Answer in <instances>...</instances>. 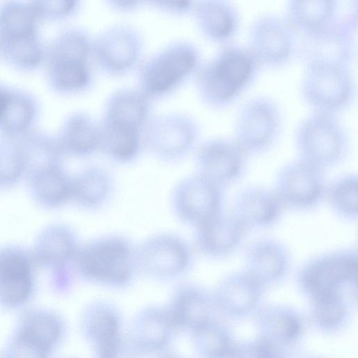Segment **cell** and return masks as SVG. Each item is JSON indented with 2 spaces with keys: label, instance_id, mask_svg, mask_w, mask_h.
Instances as JSON below:
<instances>
[{
  "label": "cell",
  "instance_id": "1",
  "mask_svg": "<svg viewBox=\"0 0 358 358\" xmlns=\"http://www.w3.org/2000/svg\"><path fill=\"white\" fill-rule=\"evenodd\" d=\"M260 66L246 46L227 43L202 62L196 76L201 101L223 109L236 101L255 80Z\"/></svg>",
  "mask_w": 358,
  "mask_h": 358
},
{
  "label": "cell",
  "instance_id": "2",
  "mask_svg": "<svg viewBox=\"0 0 358 358\" xmlns=\"http://www.w3.org/2000/svg\"><path fill=\"white\" fill-rule=\"evenodd\" d=\"M46 56L48 83L56 92L76 94L92 87L93 37L86 29H62L51 41Z\"/></svg>",
  "mask_w": 358,
  "mask_h": 358
},
{
  "label": "cell",
  "instance_id": "3",
  "mask_svg": "<svg viewBox=\"0 0 358 358\" xmlns=\"http://www.w3.org/2000/svg\"><path fill=\"white\" fill-rule=\"evenodd\" d=\"M83 279L113 287L130 283L138 272L136 245L124 236L107 234L80 244L74 261Z\"/></svg>",
  "mask_w": 358,
  "mask_h": 358
},
{
  "label": "cell",
  "instance_id": "4",
  "mask_svg": "<svg viewBox=\"0 0 358 358\" xmlns=\"http://www.w3.org/2000/svg\"><path fill=\"white\" fill-rule=\"evenodd\" d=\"M201 64L195 44L183 40L171 42L141 62L138 88L151 101L166 97L195 77Z\"/></svg>",
  "mask_w": 358,
  "mask_h": 358
},
{
  "label": "cell",
  "instance_id": "5",
  "mask_svg": "<svg viewBox=\"0 0 358 358\" xmlns=\"http://www.w3.org/2000/svg\"><path fill=\"white\" fill-rule=\"evenodd\" d=\"M294 141L299 159L324 171L343 163L350 150L349 134L336 116L313 111L298 123Z\"/></svg>",
  "mask_w": 358,
  "mask_h": 358
},
{
  "label": "cell",
  "instance_id": "6",
  "mask_svg": "<svg viewBox=\"0 0 358 358\" xmlns=\"http://www.w3.org/2000/svg\"><path fill=\"white\" fill-rule=\"evenodd\" d=\"M358 271L355 249H340L310 258L298 271L296 283L310 301L345 294L356 287Z\"/></svg>",
  "mask_w": 358,
  "mask_h": 358
},
{
  "label": "cell",
  "instance_id": "7",
  "mask_svg": "<svg viewBox=\"0 0 358 358\" xmlns=\"http://www.w3.org/2000/svg\"><path fill=\"white\" fill-rule=\"evenodd\" d=\"M300 92L313 112L336 115L355 101L357 83L350 66L309 65L305 66Z\"/></svg>",
  "mask_w": 358,
  "mask_h": 358
},
{
  "label": "cell",
  "instance_id": "8",
  "mask_svg": "<svg viewBox=\"0 0 358 358\" xmlns=\"http://www.w3.org/2000/svg\"><path fill=\"white\" fill-rule=\"evenodd\" d=\"M282 127L283 115L278 102L268 96L257 95L238 109L232 138L247 156L258 155L274 146Z\"/></svg>",
  "mask_w": 358,
  "mask_h": 358
},
{
  "label": "cell",
  "instance_id": "9",
  "mask_svg": "<svg viewBox=\"0 0 358 358\" xmlns=\"http://www.w3.org/2000/svg\"><path fill=\"white\" fill-rule=\"evenodd\" d=\"M80 245L76 231L63 223L46 227L35 241L31 252L34 262L51 271V286L57 293L66 292L71 287Z\"/></svg>",
  "mask_w": 358,
  "mask_h": 358
},
{
  "label": "cell",
  "instance_id": "10",
  "mask_svg": "<svg viewBox=\"0 0 358 358\" xmlns=\"http://www.w3.org/2000/svg\"><path fill=\"white\" fill-rule=\"evenodd\" d=\"M357 11L351 10L331 26L303 36L298 51L305 66L334 64L350 66L357 51Z\"/></svg>",
  "mask_w": 358,
  "mask_h": 358
},
{
  "label": "cell",
  "instance_id": "11",
  "mask_svg": "<svg viewBox=\"0 0 358 358\" xmlns=\"http://www.w3.org/2000/svg\"><path fill=\"white\" fill-rule=\"evenodd\" d=\"M201 134L197 120L183 112L152 117L144 133V147L158 159L180 160L195 148Z\"/></svg>",
  "mask_w": 358,
  "mask_h": 358
},
{
  "label": "cell",
  "instance_id": "12",
  "mask_svg": "<svg viewBox=\"0 0 358 358\" xmlns=\"http://www.w3.org/2000/svg\"><path fill=\"white\" fill-rule=\"evenodd\" d=\"M141 33L127 23L113 24L93 38V59L100 71L122 77L138 69L144 52Z\"/></svg>",
  "mask_w": 358,
  "mask_h": 358
},
{
  "label": "cell",
  "instance_id": "13",
  "mask_svg": "<svg viewBox=\"0 0 358 358\" xmlns=\"http://www.w3.org/2000/svg\"><path fill=\"white\" fill-rule=\"evenodd\" d=\"M193 255L190 245L180 236L153 234L136 245L138 272L155 280H173L189 271Z\"/></svg>",
  "mask_w": 358,
  "mask_h": 358
},
{
  "label": "cell",
  "instance_id": "14",
  "mask_svg": "<svg viewBox=\"0 0 358 358\" xmlns=\"http://www.w3.org/2000/svg\"><path fill=\"white\" fill-rule=\"evenodd\" d=\"M297 36L284 17L263 13L249 27L246 47L260 66L279 68L298 50Z\"/></svg>",
  "mask_w": 358,
  "mask_h": 358
},
{
  "label": "cell",
  "instance_id": "15",
  "mask_svg": "<svg viewBox=\"0 0 358 358\" xmlns=\"http://www.w3.org/2000/svg\"><path fill=\"white\" fill-rule=\"evenodd\" d=\"M324 171L299 158L289 162L279 170L273 191L284 208L313 210L325 199Z\"/></svg>",
  "mask_w": 358,
  "mask_h": 358
},
{
  "label": "cell",
  "instance_id": "16",
  "mask_svg": "<svg viewBox=\"0 0 358 358\" xmlns=\"http://www.w3.org/2000/svg\"><path fill=\"white\" fill-rule=\"evenodd\" d=\"M171 203L178 219L196 228L223 212V187L196 173L176 185Z\"/></svg>",
  "mask_w": 358,
  "mask_h": 358
},
{
  "label": "cell",
  "instance_id": "17",
  "mask_svg": "<svg viewBox=\"0 0 358 358\" xmlns=\"http://www.w3.org/2000/svg\"><path fill=\"white\" fill-rule=\"evenodd\" d=\"M31 252L9 245L0 248V308L13 311L24 308L35 292Z\"/></svg>",
  "mask_w": 358,
  "mask_h": 358
},
{
  "label": "cell",
  "instance_id": "18",
  "mask_svg": "<svg viewBox=\"0 0 358 358\" xmlns=\"http://www.w3.org/2000/svg\"><path fill=\"white\" fill-rule=\"evenodd\" d=\"M246 157L232 138H211L196 151V173L224 187L243 175Z\"/></svg>",
  "mask_w": 358,
  "mask_h": 358
},
{
  "label": "cell",
  "instance_id": "19",
  "mask_svg": "<svg viewBox=\"0 0 358 358\" xmlns=\"http://www.w3.org/2000/svg\"><path fill=\"white\" fill-rule=\"evenodd\" d=\"M265 289L245 270L229 273L213 293L216 309L231 319L248 317L259 310Z\"/></svg>",
  "mask_w": 358,
  "mask_h": 358
},
{
  "label": "cell",
  "instance_id": "20",
  "mask_svg": "<svg viewBox=\"0 0 358 358\" xmlns=\"http://www.w3.org/2000/svg\"><path fill=\"white\" fill-rule=\"evenodd\" d=\"M292 255L287 246L273 238L254 241L245 250L244 269L266 288L282 282L292 267Z\"/></svg>",
  "mask_w": 358,
  "mask_h": 358
},
{
  "label": "cell",
  "instance_id": "21",
  "mask_svg": "<svg viewBox=\"0 0 358 358\" xmlns=\"http://www.w3.org/2000/svg\"><path fill=\"white\" fill-rule=\"evenodd\" d=\"M247 231L231 212H222L196 228L195 246L208 258L224 259L240 248Z\"/></svg>",
  "mask_w": 358,
  "mask_h": 358
},
{
  "label": "cell",
  "instance_id": "22",
  "mask_svg": "<svg viewBox=\"0 0 358 358\" xmlns=\"http://www.w3.org/2000/svg\"><path fill=\"white\" fill-rule=\"evenodd\" d=\"M175 328L192 333L213 320L216 309L213 293L195 285L179 287L166 309Z\"/></svg>",
  "mask_w": 358,
  "mask_h": 358
},
{
  "label": "cell",
  "instance_id": "23",
  "mask_svg": "<svg viewBox=\"0 0 358 358\" xmlns=\"http://www.w3.org/2000/svg\"><path fill=\"white\" fill-rule=\"evenodd\" d=\"M283 208L273 190L252 185L245 187L236 195L231 213L248 230L275 225Z\"/></svg>",
  "mask_w": 358,
  "mask_h": 358
},
{
  "label": "cell",
  "instance_id": "24",
  "mask_svg": "<svg viewBox=\"0 0 358 358\" xmlns=\"http://www.w3.org/2000/svg\"><path fill=\"white\" fill-rule=\"evenodd\" d=\"M63 155L86 158L100 152V122L83 110L71 113L55 136Z\"/></svg>",
  "mask_w": 358,
  "mask_h": 358
},
{
  "label": "cell",
  "instance_id": "25",
  "mask_svg": "<svg viewBox=\"0 0 358 358\" xmlns=\"http://www.w3.org/2000/svg\"><path fill=\"white\" fill-rule=\"evenodd\" d=\"M192 13L201 34L213 43L222 45L231 43L241 27L240 12L228 1H197Z\"/></svg>",
  "mask_w": 358,
  "mask_h": 358
},
{
  "label": "cell",
  "instance_id": "26",
  "mask_svg": "<svg viewBox=\"0 0 358 358\" xmlns=\"http://www.w3.org/2000/svg\"><path fill=\"white\" fill-rule=\"evenodd\" d=\"M255 319L259 337L277 347L295 345L303 334V319L290 306H266L259 309Z\"/></svg>",
  "mask_w": 358,
  "mask_h": 358
},
{
  "label": "cell",
  "instance_id": "27",
  "mask_svg": "<svg viewBox=\"0 0 358 358\" xmlns=\"http://www.w3.org/2000/svg\"><path fill=\"white\" fill-rule=\"evenodd\" d=\"M283 16L301 37L319 32L338 18V3L335 0H289Z\"/></svg>",
  "mask_w": 358,
  "mask_h": 358
},
{
  "label": "cell",
  "instance_id": "28",
  "mask_svg": "<svg viewBox=\"0 0 358 358\" xmlns=\"http://www.w3.org/2000/svg\"><path fill=\"white\" fill-rule=\"evenodd\" d=\"M113 189L114 180L107 169L87 166L72 176L71 202L86 210H98L108 203Z\"/></svg>",
  "mask_w": 358,
  "mask_h": 358
},
{
  "label": "cell",
  "instance_id": "29",
  "mask_svg": "<svg viewBox=\"0 0 358 358\" xmlns=\"http://www.w3.org/2000/svg\"><path fill=\"white\" fill-rule=\"evenodd\" d=\"M14 329L38 341L54 353L65 336L66 324L56 311L36 306L24 309Z\"/></svg>",
  "mask_w": 358,
  "mask_h": 358
},
{
  "label": "cell",
  "instance_id": "30",
  "mask_svg": "<svg viewBox=\"0 0 358 358\" xmlns=\"http://www.w3.org/2000/svg\"><path fill=\"white\" fill-rule=\"evenodd\" d=\"M22 156L24 176L63 165V155L55 136L31 129L17 138Z\"/></svg>",
  "mask_w": 358,
  "mask_h": 358
},
{
  "label": "cell",
  "instance_id": "31",
  "mask_svg": "<svg viewBox=\"0 0 358 358\" xmlns=\"http://www.w3.org/2000/svg\"><path fill=\"white\" fill-rule=\"evenodd\" d=\"M102 117L125 121L145 129L152 117L151 100L138 87L119 88L106 100Z\"/></svg>",
  "mask_w": 358,
  "mask_h": 358
},
{
  "label": "cell",
  "instance_id": "32",
  "mask_svg": "<svg viewBox=\"0 0 358 358\" xmlns=\"http://www.w3.org/2000/svg\"><path fill=\"white\" fill-rule=\"evenodd\" d=\"M34 200L45 208H57L71 202L72 176L63 165L27 178Z\"/></svg>",
  "mask_w": 358,
  "mask_h": 358
},
{
  "label": "cell",
  "instance_id": "33",
  "mask_svg": "<svg viewBox=\"0 0 358 358\" xmlns=\"http://www.w3.org/2000/svg\"><path fill=\"white\" fill-rule=\"evenodd\" d=\"M173 329L166 309L149 307L137 316L130 336L140 352H152L167 344Z\"/></svg>",
  "mask_w": 358,
  "mask_h": 358
},
{
  "label": "cell",
  "instance_id": "34",
  "mask_svg": "<svg viewBox=\"0 0 358 358\" xmlns=\"http://www.w3.org/2000/svg\"><path fill=\"white\" fill-rule=\"evenodd\" d=\"M37 110L36 101L31 94L9 89L8 101L0 117L3 136L17 138L30 131Z\"/></svg>",
  "mask_w": 358,
  "mask_h": 358
},
{
  "label": "cell",
  "instance_id": "35",
  "mask_svg": "<svg viewBox=\"0 0 358 358\" xmlns=\"http://www.w3.org/2000/svg\"><path fill=\"white\" fill-rule=\"evenodd\" d=\"M86 310L83 317V330L96 350L120 334V319L110 305L97 302Z\"/></svg>",
  "mask_w": 358,
  "mask_h": 358
},
{
  "label": "cell",
  "instance_id": "36",
  "mask_svg": "<svg viewBox=\"0 0 358 358\" xmlns=\"http://www.w3.org/2000/svg\"><path fill=\"white\" fill-rule=\"evenodd\" d=\"M192 335L201 358H230L237 344L230 329L215 319Z\"/></svg>",
  "mask_w": 358,
  "mask_h": 358
},
{
  "label": "cell",
  "instance_id": "37",
  "mask_svg": "<svg viewBox=\"0 0 358 358\" xmlns=\"http://www.w3.org/2000/svg\"><path fill=\"white\" fill-rule=\"evenodd\" d=\"M0 52L6 62L22 70L38 67L45 56L37 32L0 38Z\"/></svg>",
  "mask_w": 358,
  "mask_h": 358
},
{
  "label": "cell",
  "instance_id": "38",
  "mask_svg": "<svg viewBox=\"0 0 358 358\" xmlns=\"http://www.w3.org/2000/svg\"><path fill=\"white\" fill-rule=\"evenodd\" d=\"M39 20L31 1H5L0 6V38L37 32Z\"/></svg>",
  "mask_w": 358,
  "mask_h": 358
},
{
  "label": "cell",
  "instance_id": "39",
  "mask_svg": "<svg viewBox=\"0 0 358 358\" xmlns=\"http://www.w3.org/2000/svg\"><path fill=\"white\" fill-rule=\"evenodd\" d=\"M310 320L320 331L333 333L341 329L350 317L345 294H338L311 301Z\"/></svg>",
  "mask_w": 358,
  "mask_h": 358
},
{
  "label": "cell",
  "instance_id": "40",
  "mask_svg": "<svg viewBox=\"0 0 358 358\" xmlns=\"http://www.w3.org/2000/svg\"><path fill=\"white\" fill-rule=\"evenodd\" d=\"M358 180L355 173L337 178L327 186L325 199L333 212L346 221H356L358 217Z\"/></svg>",
  "mask_w": 358,
  "mask_h": 358
},
{
  "label": "cell",
  "instance_id": "41",
  "mask_svg": "<svg viewBox=\"0 0 358 358\" xmlns=\"http://www.w3.org/2000/svg\"><path fill=\"white\" fill-rule=\"evenodd\" d=\"M24 176L21 150L17 138H0V187L13 185Z\"/></svg>",
  "mask_w": 358,
  "mask_h": 358
},
{
  "label": "cell",
  "instance_id": "42",
  "mask_svg": "<svg viewBox=\"0 0 358 358\" xmlns=\"http://www.w3.org/2000/svg\"><path fill=\"white\" fill-rule=\"evenodd\" d=\"M53 353L34 339L13 329L0 358H51Z\"/></svg>",
  "mask_w": 358,
  "mask_h": 358
},
{
  "label": "cell",
  "instance_id": "43",
  "mask_svg": "<svg viewBox=\"0 0 358 358\" xmlns=\"http://www.w3.org/2000/svg\"><path fill=\"white\" fill-rule=\"evenodd\" d=\"M39 19L62 20L75 15L80 8L76 0L31 1Z\"/></svg>",
  "mask_w": 358,
  "mask_h": 358
},
{
  "label": "cell",
  "instance_id": "44",
  "mask_svg": "<svg viewBox=\"0 0 358 358\" xmlns=\"http://www.w3.org/2000/svg\"><path fill=\"white\" fill-rule=\"evenodd\" d=\"M139 352L130 335L121 334L97 349L99 358H137Z\"/></svg>",
  "mask_w": 358,
  "mask_h": 358
},
{
  "label": "cell",
  "instance_id": "45",
  "mask_svg": "<svg viewBox=\"0 0 358 358\" xmlns=\"http://www.w3.org/2000/svg\"><path fill=\"white\" fill-rule=\"evenodd\" d=\"M277 346L261 337L236 344L230 358H274Z\"/></svg>",
  "mask_w": 358,
  "mask_h": 358
},
{
  "label": "cell",
  "instance_id": "46",
  "mask_svg": "<svg viewBox=\"0 0 358 358\" xmlns=\"http://www.w3.org/2000/svg\"><path fill=\"white\" fill-rule=\"evenodd\" d=\"M146 5L166 15L183 16L193 12L195 2L185 0H157L146 1Z\"/></svg>",
  "mask_w": 358,
  "mask_h": 358
},
{
  "label": "cell",
  "instance_id": "47",
  "mask_svg": "<svg viewBox=\"0 0 358 358\" xmlns=\"http://www.w3.org/2000/svg\"><path fill=\"white\" fill-rule=\"evenodd\" d=\"M106 3L112 10L124 14L137 11L146 5V2L137 0H108Z\"/></svg>",
  "mask_w": 358,
  "mask_h": 358
},
{
  "label": "cell",
  "instance_id": "48",
  "mask_svg": "<svg viewBox=\"0 0 358 358\" xmlns=\"http://www.w3.org/2000/svg\"><path fill=\"white\" fill-rule=\"evenodd\" d=\"M274 358H310L302 351L295 348V345L277 347Z\"/></svg>",
  "mask_w": 358,
  "mask_h": 358
},
{
  "label": "cell",
  "instance_id": "49",
  "mask_svg": "<svg viewBox=\"0 0 358 358\" xmlns=\"http://www.w3.org/2000/svg\"><path fill=\"white\" fill-rule=\"evenodd\" d=\"M7 99V92L6 88L0 86V115L4 108Z\"/></svg>",
  "mask_w": 358,
  "mask_h": 358
},
{
  "label": "cell",
  "instance_id": "50",
  "mask_svg": "<svg viewBox=\"0 0 358 358\" xmlns=\"http://www.w3.org/2000/svg\"><path fill=\"white\" fill-rule=\"evenodd\" d=\"M169 358H174V357H169Z\"/></svg>",
  "mask_w": 358,
  "mask_h": 358
}]
</instances>
